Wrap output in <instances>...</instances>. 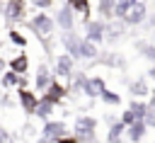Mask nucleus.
Instances as JSON below:
<instances>
[{
  "label": "nucleus",
  "instance_id": "1",
  "mask_svg": "<svg viewBox=\"0 0 155 143\" xmlns=\"http://www.w3.org/2000/svg\"><path fill=\"white\" fill-rule=\"evenodd\" d=\"M24 24H27V27H29V29L39 36V39L51 36V34H53V29L58 27V24H56V17H51L46 10H39L31 19H24Z\"/></svg>",
  "mask_w": 155,
  "mask_h": 143
},
{
  "label": "nucleus",
  "instance_id": "2",
  "mask_svg": "<svg viewBox=\"0 0 155 143\" xmlns=\"http://www.w3.org/2000/svg\"><path fill=\"white\" fill-rule=\"evenodd\" d=\"M2 15H5L7 24L24 22V15H27V0H7L5 7H2Z\"/></svg>",
  "mask_w": 155,
  "mask_h": 143
},
{
  "label": "nucleus",
  "instance_id": "3",
  "mask_svg": "<svg viewBox=\"0 0 155 143\" xmlns=\"http://www.w3.org/2000/svg\"><path fill=\"white\" fill-rule=\"evenodd\" d=\"M104 32H107V19H87L85 22V39L94 41V44H102L104 41Z\"/></svg>",
  "mask_w": 155,
  "mask_h": 143
},
{
  "label": "nucleus",
  "instance_id": "4",
  "mask_svg": "<svg viewBox=\"0 0 155 143\" xmlns=\"http://www.w3.org/2000/svg\"><path fill=\"white\" fill-rule=\"evenodd\" d=\"M145 17H148V2H145V0H138V2L126 12L124 22H126V27H140V24L145 22Z\"/></svg>",
  "mask_w": 155,
  "mask_h": 143
},
{
  "label": "nucleus",
  "instance_id": "5",
  "mask_svg": "<svg viewBox=\"0 0 155 143\" xmlns=\"http://www.w3.org/2000/svg\"><path fill=\"white\" fill-rule=\"evenodd\" d=\"M94 128H97V119H94V116H78V121H75V126H73L75 136H78V138H85V143H87V138L92 141Z\"/></svg>",
  "mask_w": 155,
  "mask_h": 143
},
{
  "label": "nucleus",
  "instance_id": "6",
  "mask_svg": "<svg viewBox=\"0 0 155 143\" xmlns=\"http://www.w3.org/2000/svg\"><path fill=\"white\" fill-rule=\"evenodd\" d=\"M63 46H65V53H70L75 61L82 58V36H78L73 29L63 34Z\"/></svg>",
  "mask_w": 155,
  "mask_h": 143
},
{
  "label": "nucleus",
  "instance_id": "7",
  "mask_svg": "<svg viewBox=\"0 0 155 143\" xmlns=\"http://www.w3.org/2000/svg\"><path fill=\"white\" fill-rule=\"evenodd\" d=\"M56 24H58L63 32H70V29L75 27V10H73L68 2L56 12Z\"/></svg>",
  "mask_w": 155,
  "mask_h": 143
},
{
  "label": "nucleus",
  "instance_id": "8",
  "mask_svg": "<svg viewBox=\"0 0 155 143\" xmlns=\"http://www.w3.org/2000/svg\"><path fill=\"white\" fill-rule=\"evenodd\" d=\"M124 32H126V22L124 19H109L107 22V32H104V41L107 44H116V41H121V36H124Z\"/></svg>",
  "mask_w": 155,
  "mask_h": 143
},
{
  "label": "nucleus",
  "instance_id": "9",
  "mask_svg": "<svg viewBox=\"0 0 155 143\" xmlns=\"http://www.w3.org/2000/svg\"><path fill=\"white\" fill-rule=\"evenodd\" d=\"M41 133H44L48 141H58V138L68 136V126H65L63 121H51V119H46V124H44Z\"/></svg>",
  "mask_w": 155,
  "mask_h": 143
},
{
  "label": "nucleus",
  "instance_id": "10",
  "mask_svg": "<svg viewBox=\"0 0 155 143\" xmlns=\"http://www.w3.org/2000/svg\"><path fill=\"white\" fill-rule=\"evenodd\" d=\"M148 124H145V119H138L136 124H131V126H126V136H128V141L131 143H140L143 138H145V133H148Z\"/></svg>",
  "mask_w": 155,
  "mask_h": 143
},
{
  "label": "nucleus",
  "instance_id": "11",
  "mask_svg": "<svg viewBox=\"0 0 155 143\" xmlns=\"http://www.w3.org/2000/svg\"><path fill=\"white\" fill-rule=\"evenodd\" d=\"M80 87H82V92H85L87 97H99V95L104 92V87H107V85H104V80H102V78H85Z\"/></svg>",
  "mask_w": 155,
  "mask_h": 143
},
{
  "label": "nucleus",
  "instance_id": "12",
  "mask_svg": "<svg viewBox=\"0 0 155 143\" xmlns=\"http://www.w3.org/2000/svg\"><path fill=\"white\" fill-rule=\"evenodd\" d=\"M73 63H75V58H73L70 53H61V56L56 58V75L70 78V75H73Z\"/></svg>",
  "mask_w": 155,
  "mask_h": 143
},
{
  "label": "nucleus",
  "instance_id": "13",
  "mask_svg": "<svg viewBox=\"0 0 155 143\" xmlns=\"http://www.w3.org/2000/svg\"><path fill=\"white\" fill-rule=\"evenodd\" d=\"M19 102H22V109H24L27 114H34V111H36L39 99H36L34 92H29V87H19Z\"/></svg>",
  "mask_w": 155,
  "mask_h": 143
},
{
  "label": "nucleus",
  "instance_id": "14",
  "mask_svg": "<svg viewBox=\"0 0 155 143\" xmlns=\"http://www.w3.org/2000/svg\"><path fill=\"white\" fill-rule=\"evenodd\" d=\"M51 82H53V75H51L48 65H46V63H41V65L36 68V80H34V85H36V90H46Z\"/></svg>",
  "mask_w": 155,
  "mask_h": 143
},
{
  "label": "nucleus",
  "instance_id": "15",
  "mask_svg": "<svg viewBox=\"0 0 155 143\" xmlns=\"http://www.w3.org/2000/svg\"><path fill=\"white\" fill-rule=\"evenodd\" d=\"M7 68H12V70H15V73H19V75L29 73V53H17L15 58H10Z\"/></svg>",
  "mask_w": 155,
  "mask_h": 143
},
{
  "label": "nucleus",
  "instance_id": "16",
  "mask_svg": "<svg viewBox=\"0 0 155 143\" xmlns=\"http://www.w3.org/2000/svg\"><path fill=\"white\" fill-rule=\"evenodd\" d=\"M114 7H116V0H97V15L102 19H114Z\"/></svg>",
  "mask_w": 155,
  "mask_h": 143
},
{
  "label": "nucleus",
  "instance_id": "17",
  "mask_svg": "<svg viewBox=\"0 0 155 143\" xmlns=\"http://www.w3.org/2000/svg\"><path fill=\"white\" fill-rule=\"evenodd\" d=\"M97 46L99 44H94V41H90V39L82 36V58L85 61H97L99 58V48Z\"/></svg>",
  "mask_w": 155,
  "mask_h": 143
},
{
  "label": "nucleus",
  "instance_id": "18",
  "mask_svg": "<svg viewBox=\"0 0 155 143\" xmlns=\"http://www.w3.org/2000/svg\"><path fill=\"white\" fill-rule=\"evenodd\" d=\"M44 97H48L51 102H56V104H58V102L65 97V87H63L61 82H56V80H53V82L46 87V95H44Z\"/></svg>",
  "mask_w": 155,
  "mask_h": 143
},
{
  "label": "nucleus",
  "instance_id": "19",
  "mask_svg": "<svg viewBox=\"0 0 155 143\" xmlns=\"http://www.w3.org/2000/svg\"><path fill=\"white\" fill-rule=\"evenodd\" d=\"M73 10H75V15H82V22H87L90 19V0H65Z\"/></svg>",
  "mask_w": 155,
  "mask_h": 143
},
{
  "label": "nucleus",
  "instance_id": "20",
  "mask_svg": "<svg viewBox=\"0 0 155 143\" xmlns=\"http://www.w3.org/2000/svg\"><path fill=\"white\" fill-rule=\"evenodd\" d=\"M53 107H56V102H51L48 97H41L39 99V104H36V116H41V119H48L51 114H53Z\"/></svg>",
  "mask_w": 155,
  "mask_h": 143
},
{
  "label": "nucleus",
  "instance_id": "21",
  "mask_svg": "<svg viewBox=\"0 0 155 143\" xmlns=\"http://www.w3.org/2000/svg\"><path fill=\"white\" fill-rule=\"evenodd\" d=\"M128 90H131V95L133 97H148L153 90H148V85H145V80H133L131 85H128Z\"/></svg>",
  "mask_w": 155,
  "mask_h": 143
},
{
  "label": "nucleus",
  "instance_id": "22",
  "mask_svg": "<svg viewBox=\"0 0 155 143\" xmlns=\"http://www.w3.org/2000/svg\"><path fill=\"white\" fill-rule=\"evenodd\" d=\"M124 131H126V124H124V121H119V124H114V126L109 128V136H107V143H119V141H121V136H124Z\"/></svg>",
  "mask_w": 155,
  "mask_h": 143
},
{
  "label": "nucleus",
  "instance_id": "23",
  "mask_svg": "<svg viewBox=\"0 0 155 143\" xmlns=\"http://www.w3.org/2000/svg\"><path fill=\"white\" fill-rule=\"evenodd\" d=\"M15 85H19V73H15L12 68H7L2 73V87H15Z\"/></svg>",
  "mask_w": 155,
  "mask_h": 143
},
{
  "label": "nucleus",
  "instance_id": "24",
  "mask_svg": "<svg viewBox=\"0 0 155 143\" xmlns=\"http://www.w3.org/2000/svg\"><path fill=\"white\" fill-rule=\"evenodd\" d=\"M136 48L143 53V58H148L150 63H155V46L153 44H145V41H138L136 44Z\"/></svg>",
  "mask_w": 155,
  "mask_h": 143
},
{
  "label": "nucleus",
  "instance_id": "25",
  "mask_svg": "<svg viewBox=\"0 0 155 143\" xmlns=\"http://www.w3.org/2000/svg\"><path fill=\"white\" fill-rule=\"evenodd\" d=\"M128 107L136 111V116H138V119H145V114H148V102H138V99H133Z\"/></svg>",
  "mask_w": 155,
  "mask_h": 143
},
{
  "label": "nucleus",
  "instance_id": "26",
  "mask_svg": "<svg viewBox=\"0 0 155 143\" xmlns=\"http://www.w3.org/2000/svg\"><path fill=\"white\" fill-rule=\"evenodd\" d=\"M99 97H102V102H107V104H121V97H119L116 92L107 90V87H104V92H102Z\"/></svg>",
  "mask_w": 155,
  "mask_h": 143
},
{
  "label": "nucleus",
  "instance_id": "27",
  "mask_svg": "<svg viewBox=\"0 0 155 143\" xmlns=\"http://www.w3.org/2000/svg\"><path fill=\"white\" fill-rule=\"evenodd\" d=\"M7 36H10V41H12V44H17V46H27V36H24L22 32L10 29V34H7Z\"/></svg>",
  "mask_w": 155,
  "mask_h": 143
},
{
  "label": "nucleus",
  "instance_id": "28",
  "mask_svg": "<svg viewBox=\"0 0 155 143\" xmlns=\"http://www.w3.org/2000/svg\"><path fill=\"white\" fill-rule=\"evenodd\" d=\"M121 121H124L126 126H131V124H136V121H138V116H136V111H133V109L128 107V109H126V111L121 114Z\"/></svg>",
  "mask_w": 155,
  "mask_h": 143
},
{
  "label": "nucleus",
  "instance_id": "29",
  "mask_svg": "<svg viewBox=\"0 0 155 143\" xmlns=\"http://www.w3.org/2000/svg\"><path fill=\"white\" fill-rule=\"evenodd\" d=\"M29 5L36 7V10H46V12H48V10L53 7V0H29Z\"/></svg>",
  "mask_w": 155,
  "mask_h": 143
},
{
  "label": "nucleus",
  "instance_id": "30",
  "mask_svg": "<svg viewBox=\"0 0 155 143\" xmlns=\"http://www.w3.org/2000/svg\"><path fill=\"white\" fill-rule=\"evenodd\" d=\"M145 124H148L150 128H155V109H148V114H145Z\"/></svg>",
  "mask_w": 155,
  "mask_h": 143
},
{
  "label": "nucleus",
  "instance_id": "31",
  "mask_svg": "<svg viewBox=\"0 0 155 143\" xmlns=\"http://www.w3.org/2000/svg\"><path fill=\"white\" fill-rule=\"evenodd\" d=\"M0 143H15V141H12V136H10L5 128H0Z\"/></svg>",
  "mask_w": 155,
  "mask_h": 143
},
{
  "label": "nucleus",
  "instance_id": "32",
  "mask_svg": "<svg viewBox=\"0 0 155 143\" xmlns=\"http://www.w3.org/2000/svg\"><path fill=\"white\" fill-rule=\"evenodd\" d=\"M143 24H145L148 29H153V27H155V15H150V12H148V17H145V22H143Z\"/></svg>",
  "mask_w": 155,
  "mask_h": 143
},
{
  "label": "nucleus",
  "instance_id": "33",
  "mask_svg": "<svg viewBox=\"0 0 155 143\" xmlns=\"http://www.w3.org/2000/svg\"><path fill=\"white\" fill-rule=\"evenodd\" d=\"M56 143H78V136H63V138H58Z\"/></svg>",
  "mask_w": 155,
  "mask_h": 143
},
{
  "label": "nucleus",
  "instance_id": "34",
  "mask_svg": "<svg viewBox=\"0 0 155 143\" xmlns=\"http://www.w3.org/2000/svg\"><path fill=\"white\" fill-rule=\"evenodd\" d=\"M5 70H7V61L0 56V73H5Z\"/></svg>",
  "mask_w": 155,
  "mask_h": 143
},
{
  "label": "nucleus",
  "instance_id": "35",
  "mask_svg": "<svg viewBox=\"0 0 155 143\" xmlns=\"http://www.w3.org/2000/svg\"><path fill=\"white\" fill-rule=\"evenodd\" d=\"M148 78H150V80H155V63H153V68L148 70Z\"/></svg>",
  "mask_w": 155,
  "mask_h": 143
},
{
  "label": "nucleus",
  "instance_id": "36",
  "mask_svg": "<svg viewBox=\"0 0 155 143\" xmlns=\"http://www.w3.org/2000/svg\"><path fill=\"white\" fill-rule=\"evenodd\" d=\"M36 143H51V141H48V138H46V136H41V138H39V141H36Z\"/></svg>",
  "mask_w": 155,
  "mask_h": 143
},
{
  "label": "nucleus",
  "instance_id": "37",
  "mask_svg": "<svg viewBox=\"0 0 155 143\" xmlns=\"http://www.w3.org/2000/svg\"><path fill=\"white\" fill-rule=\"evenodd\" d=\"M90 143H97V141H90Z\"/></svg>",
  "mask_w": 155,
  "mask_h": 143
}]
</instances>
